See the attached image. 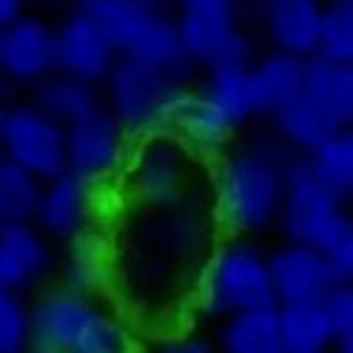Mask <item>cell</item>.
Instances as JSON below:
<instances>
[{"label":"cell","mask_w":353,"mask_h":353,"mask_svg":"<svg viewBox=\"0 0 353 353\" xmlns=\"http://www.w3.org/2000/svg\"><path fill=\"white\" fill-rule=\"evenodd\" d=\"M154 353H216L203 336H191V334H183V336H168L157 345Z\"/></svg>","instance_id":"cell-32"},{"label":"cell","mask_w":353,"mask_h":353,"mask_svg":"<svg viewBox=\"0 0 353 353\" xmlns=\"http://www.w3.org/2000/svg\"><path fill=\"white\" fill-rule=\"evenodd\" d=\"M34 108H40L49 120H54L65 128V125L88 117L92 112H97L100 97L92 83H83V80L65 77V74H57V77L49 74L46 80H40Z\"/></svg>","instance_id":"cell-22"},{"label":"cell","mask_w":353,"mask_h":353,"mask_svg":"<svg viewBox=\"0 0 353 353\" xmlns=\"http://www.w3.org/2000/svg\"><path fill=\"white\" fill-rule=\"evenodd\" d=\"M128 154L131 134L105 108L65 125V171L83 176L85 183L97 185L123 171Z\"/></svg>","instance_id":"cell-9"},{"label":"cell","mask_w":353,"mask_h":353,"mask_svg":"<svg viewBox=\"0 0 353 353\" xmlns=\"http://www.w3.org/2000/svg\"><path fill=\"white\" fill-rule=\"evenodd\" d=\"M60 276H63L65 291L97 296L100 288L105 285V276H108V262H105L103 248L85 236L74 239V245L69 248V254H65Z\"/></svg>","instance_id":"cell-26"},{"label":"cell","mask_w":353,"mask_h":353,"mask_svg":"<svg viewBox=\"0 0 353 353\" xmlns=\"http://www.w3.org/2000/svg\"><path fill=\"white\" fill-rule=\"evenodd\" d=\"M285 165L271 148L248 145L223 154L214 176L216 216L231 234L248 236L268 231L282 205Z\"/></svg>","instance_id":"cell-2"},{"label":"cell","mask_w":353,"mask_h":353,"mask_svg":"<svg viewBox=\"0 0 353 353\" xmlns=\"http://www.w3.org/2000/svg\"><path fill=\"white\" fill-rule=\"evenodd\" d=\"M3 157L29 171L37 183H49L65 171V128L34 105H12L0 112Z\"/></svg>","instance_id":"cell-7"},{"label":"cell","mask_w":353,"mask_h":353,"mask_svg":"<svg viewBox=\"0 0 353 353\" xmlns=\"http://www.w3.org/2000/svg\"><path fill=\"white\" fill-rule=\"evenodd\" d=\"M327 3H339V6H353V0H327Z\"/></svg>","instance_id":"cell-34"},{"label":"cell","mask_w":353,"mask_h":353,"mask_svg":"<svg viewBox=\"0 0 353 353\" xmlns=\"http://www.w3.org/2000/svg\"><path fill=\"white\" fill-rule=\"evenodd\" d=\"M0 353H32V305L0 288Z\"/></svg>","instance_id":"cell-29"},{"label":"cell","mask_w":353,"mask_h":353,"mask_svg":"<svg viewBox=\"0 0 353 353\" xmlns=\"http://www.w3.org/2000/svg\"><path fill=\"white\" fill-rule=\"evenodd\" d=\"M6 157H3V143H0V163H3Z\"/></svg>","instance_id":"cell-35"},{"label":"cell","mask_w":353,"mask_h":353,"mask_svg":"<svg viewBox=\"0 0 353 353\" xmlns=\"http://www.w3.org/2000/svg\"><path fill=\"white\" fill-rule=\"evenodd\" d=\"M80 3H88V0H80Z\"/></svg>","instance_id":"cell-37"},{"label":"cell","mask_w":353,"mask_h":353,"mask_svg":"<svg viewBox=\"0 0 353 353\" xmlns=\"http://www.w3.org/2000/svg\"><path fill=\"white\" fill-rule=\"evenodd\" d=\"M83 12L103 29L120 57L151 63L171 74H188L176 17L148 0H88Z\"/></svg>","instance_id":"cell-4"},{"label":"cell","mask_w":353,"mask_h":353,"mask_svg":"<svg viewBox=\"0 0 353 353\" xmlns=\"http://www.w3.org/2000/svg\"><path fill=\"white\" fill-rule=\"evenodd\" d=\"M92 211H94V185L72 171H63L46 185H40L32 219L37 223L40 234L74 242L85 236V228L92 223Z\"/></svg>","instance_id":"cell-13"},{"label":"cell","mask_w":353,"mask_h":353,"mask_svg":"<svg viewBox=\"0 0 353 353\" xmlns=\"http://www.w3.org/2000/svg\"><path fill=\"white\" fill-rule=\"evenodd\" d=\"M314 57L342 65L353 63V6H339V3L322 6Z\"/></svg>","instance_id":"cell-28"},{"label":"cell","mask_w":353,"mask_h":353,"mask_svg":"<svg viewBox=\"0 0 353 353\" xmlns=\"http://www.w3.org/2000/svg\"><path fill=\"white\" fill-rule=\"evenodd\" d=\"M200 94L234 128L245 123L248 117H256L254 92H251V65H225V69L208 72V80L200 88Z\"/></svg>","instance_id":"cell-23"},{"label":"cell","mask_w":353,"mask_h":353,"mask_svg":"<svg viewBox=\"0 0 353 353\" xmlns=\"http://www.w3.org/2000/svg\"><path fill=\"white\" fill-rule=\"evenodd\" d=\"M40 183L23 168L3 160L0 163V228L32 223Z\"/></svg>","instance_id":"cell-27"},{"label":"cell","mask_w":353,"mask_h":353,"mask_svg":"<svg viewBox=\"0 0 353 353\" xmlns=\"http://www.w3.org/2000/svg\"><path fill=\"white\" fill-rule=\"evenodd\" d=\"M268 268H271L276 305L322 299L334 285L342 282L336 271L330 268V262L325 259V254H319L316 248L299 245V242H285L282 248H276L268 256Z\"/></svg>","instance_id":"cell-14"},{"label":"cell","mask_w":353,"mask_h":353,"mask_svg":"<svg viewBox=\"0 0 353 353\" xmlns=\"http://www.w3.org/2000/svg\"><path fill=\"white\" fill-rule=\"evenodd\" d=\"M54 29L34 14H20L0 29V77L40 83L54 74Z\"/></svg>","instance_id":"cell-11"},{"label":"cell","mask_w":353,"mask_h":353,"mask_svg":"<svg viewBox=\"0 0 353 353\" xmlns=\"http://www.w3.org/2000/svg\"><path fill=\"white\" fill-rule=\"evenodd\" d=\"M302 92L336 125L347 128V123L353 117V65L307 57Z\"/></svg>","instance_id":"cell-20"},{"label":"cell","mask_w":353,"mask_h":353,"mask_svg":"<svg viewBox=\"0 0 353 353\" xmlns=\"http://www.w3.org/2000/svg\"><path fill=\"white\" fill-rule=\"evenodd\" d=\"M305 63L302 57L271 52L256 65H251V92L256 114H276L285 103H291L305 85Z\"/></svg>","instance_id":"cell-17"},{"label":"cell","mask_w":353,"mask_h":353,"mask_svg":"<svg viewBox=\"0 0 353 353\" xmlns=\"http://www.w3.org/2000/svg\"><path fill=\"white\" fill-rule=\"evenodd\" d=\"M180 14L196 17H236V0H174Z\"/></svg>","instance_id":"cell-31"},{"label":"cell","mask_w":353,"mask_h":353,"mask_svg":"<svg viewBox=\"0 0 353 353\" xmlns=\"http://www.w3.org/2000/svg\"><path fill=\"white\" fill-rule=\"evenodd\" d=\"M52 271V248L32 223L0 228V288L23 294L37 288Z\"/></svg>","instance_id":"cell-15"},{"label":"cell","mask_w":353,"mask_h":353,"mask_svg":"<svg viewBox=\"0 0 353 353\" xmlns=\"http://www.w3.org/2000/svg\"><path fill=\"white\" fill-rule=\"evenodd\" d=\"M219 353H282L279 305L251 307L219 322Z\"/></svg>","instance_id":"cell-19"},{"label":"cell","mask_w":353,"mask_h":353,"mask_svg":"<svg viewBox=\"0 0 353 353\" xmlns=\"http://www.w3.org/2000/svg\"><path fill=\"white\" fill-rule=\"evenodd\" d=\"M274 120H276L279 134L294 148H302V151H311L322 140H327L330 134L342 131V125H336L334 120H330L305 92H299L291 103H285L274 114Z\"/></svg>","instance_id":"cell-25"},{"label":"cell","mask_w":353,"mask_h":353,"mask_svg":"<svg viewBox=\"0 0 353 353\" xmlns=\"http://www.w3.org/2000/svg\"><path fill=\"white\" fill-rule=\"evenodd\" d=\"M108 83V114H112L128 134H151L171 125L176 105L185 97V77L157 69L151 63L131 57L114 60Z\"/></svg>","instance_id":"cell-6"},{"label":"cell","mask_w":353,"mask_h":353,"mask_svg":"<svg viewBox=\"0 0 353 353\" xmlns=\"http://www.w3.org/2000/svg\"><path fill=\"white\" fill-rule=\"evenodd\" d=\"M307 154H311V157L305 160V165L314 180L322 188H327L334 196H339V200L350 196V191H353V137H350V131L347 128L336 131V134H330L327 140H322Z\"/></svg>","instance_id":"cell-24"},{"label":"cell","mask_w":353,"mask_h":353,"mask_svg":"<svg viewBox=\"0 0 353 353\" xmlns=\"http://www.w3.org/2000/svg\"><path fill=\"white\" fill-rule=\"evenodd\" d=\"M196 305L216 322L251 307L276 305L268 256L242 236L225 239L203 268L196 285Z\"/></svg>","instance_id":"cell-5"},{"label":"cell","mask_w":353,"mask_h":353,"mask_svg":"<svg viewBox=\"0 0 353 353\" xmlns=\"http://www.w3.org/2000/svg\"><path fill=\"white\" fill-rule=\"evenodd\" d=\"M117 52L103 29L83 9L74 12L60 29H54V63L57 74L83 83H100L112 72Z\"/></svg>","instance_id":"cell-12"},{"label":"cell","mask_w":353,"mask_h":353,"mask_svg":"<svg viewBox=\"0 0 353 353\" xmlns=\"http://www.w3.org/2000/svg\"><path fill=\"white\" fill-rule=\"evenodd\" d=\"M0 97H3V77H0Z\"/></svg>","instance_id":"cell-36"},{"label":"cell","mask_w":353,"mask_h":353,"mask_svg":"<svg viewBox=\"0 0 353 353\" xmlns=\"http://www.w3.org/2000/svg\"><path fill=\"white\" fill-rule=\"evenodd\" d=\"M322 6V0H265V29L276 52L314 57Z\"/></svg>","instance_id":"cell-16"},{"label":"cell","mask_w":353,"mask_h":353,"mask_svg":"<svg viewBox=\"0 0 353 353\" xmlns=\"http://www.w3.org/2000/svg\"><path fill=\"white\" fill-rule=\"evenodd\" d=\"M191 148L174 131L143 134L140 145L128 154V185L137 200L148 205H171L183 196L191 176Z\"/></svg>","instance_id":"cell-8"},{"label":"cell","mask_w":353,"mask_h":353,"mask_svg":"<svg viewBox=\"0 0 353 353\" xmlns=\"http://www.w3.org/2000/svg\"><path fill=\"white\" fill-rule=\"evenodd\" d=\"M180 43L188 63L203 69H225V65H251L254 46L248 34L239 29L236 17H196L180 14L176 17Z\"/></svg>","instance_id":"cell-10"},{"label":"cell","mask_w":353,"mask_h":353,"mask_svg":"<svg viewBox=\"0 0 353 353\" xmlns=\"http://www.w3.org/2000/svg\"><path fill=\"white\" fill-rule=\"evenodd\" d=\"M168 128H174V134L194 154L223 151L234 134V125L219 114L200 92H185V97L180 100V105H176Z\"/></svg>","instance_id":"cell-18"},{"label":"cell","mask_w":353,"mask_h":353,"mask_svg":"<svg viewBox=\"0 0 353 353\" xmlns=\"http://www.w3.org/2000/svg\"><path fill=\"white\" fill-rule=\"evenodd\" d=\"M319 302L330 322V330H334V353H353V288H350V282L334 285Z\"/></svg>","instance_id":"cell-30"},{"label":"cell","mask_w":353,"mask_h":353,"mask_svg":"<svg viewBox=\"0 0 353 353\" xmlns=\"http://www.w3.org/2000/svg\"><path fill=\"white\" fill-rule=\"evenodd\" d=\"M282 353H334V330L322 302H282L279 305Z\"/></svg>","instance_id":"cell-21"},{"label":"cell","mask_w":353,"mask_h":353,"mask_svg":"<svg viewBox=\"0 0 353 353\" xmlns=\"http://www.w3.org/2000/svg\"><path fill=\"white\" fill-rule=\"evenodd\" d=\"M279 225L288 242L316 248L325 254L330 268L342 282L353 276V223L342 208V200L322 188L305 160L288 163L285 171V194L279 205Z\"/></svg>","instance_id":"cell-3"},{"label":"cell","mask_w":353,"mask_h":353,"mask_svg":"<svg viewBox=\"0 0 353 353\" xmlns=\"http://www.w3.org/2000/svg\"><path fill=\"white\" fill-rule=\"evenodd\" d=\"M32 353H143V342L97 296L60 288L32 305Z\"/></svg>","instance_id":"cell-1"},{"label":"cell","mask_w":353,"mask_h":353,"mask_svg":"<svg viewBox=\"0 0 353 353\" xmlns=\"http://www.w3.org/2000/svg\"><path fill=\"white\" fill-rule=\"evenodd\" d=\"M26 9V0H0V29L17 20Z\"/></svg>","instance_id":"cell-33"}]
</instances>
